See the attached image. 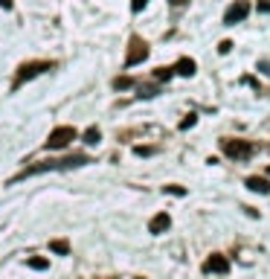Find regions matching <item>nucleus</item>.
Listing matches in <instances>:
<instances>
[{"label": "nucleus", "instance_id": "a878e982", "mask_svg": "<svg viewBox=\"0 0 270 279\" xmlns=\"http://www.w3.org/2000/svg\"><path fill=\"white\" fill-rule=\"evenodd\" d=\"M268 178H270V169H268Z\"/></svg>", "mask_w": 270, "mask_h": 279}, {"label": "nucleus", "instance_id": "0eeeda50", "mask_svg": "<svg viewBox=\"0 0 270 279\" xmlns=\"http://www.w3.org/2000/svg\"><path fill=\"white\" fill-rule=\"evenodd\" d=\"M227 271H230V262L221 253H212L210 259L204 262V274H227Z\"/></svg>", "mask_w": 270, "mask_h": 279}, {"label": "nucleus", "instance_id": "f8f14e48", "mask_svg": "<svg viewBox=\"0 0 270 279\" xmlns=\"http://www.w3.org/2000/svg\"><path fill=\"white\" fill-rule=\"evenodd\" d=\"M27 265H30L32 271H47V259H41V256H32V259H27Z\"/></svg>", "mask_w": 270, "mask_h": 279}, {"label": "nucleus", "instance_id": "4be33fe9", "mask_svg": "<svg viewBox=\"0 0 270 279\" xmlns=\"http://www.w3.org/2000/svg\"><path fill=\"white\" fill-rule=\"evenodd\" d=\"M259 70H262L265 76H270V62H262V64H259Z\"/></svg>", "mask_w": 270, "mask_h": 279}, {"label": "nucleus", "instance_id": "393cba45", "mask_svg": "<svg viewBox=\"0 0 270 279\" xmlns=\"http://www.w3.org/2000/svg\"><path fill=\"white\" fill-rule=\"evenodd\" d=\"M0 6H3V9H12V0H0Z\"/></svg>", "mask_w": 270, "mask_h": 279}, {"label": "nucleus", "instance_id": "aec40b11", "mask_svg": "<svg viewBox=\"0 0 270 279\" xmlns=\"http://www.w3.org/2000/svg\"><path fill=\"white\" fill-rule=\"evenodd\" d=\"M134 152H137L140 157H151V155H154V149H149V146H137Z\"/></svg>", "mask_w": 270, "mask_h": 279}, {"label": "nucleus", "instance_id": "20e7f679", "mask_svg": "<svg viewBox=\"0 0 270 279\" xmlns=\"http://www.w3.org/2000/svg\"><path fill=\"white\" fill-rule=\"evenodd\" d=\"M221 149H224V155L233 157V160H247L253 155V146L247 140H221Z\"/></svg>", "mask_w": 270, "mask_h": 279}, {"label": "nucleus", "instance_id": "b1692460", "mask_svg": "<svg viewBox=\"0 0 270 279\" xmlns=\"http://www.w3.org/2000/svg\"><path fill=\"white\" fill-rule=\"evenodd\" d=\"M169 3H172V6H186L189 0H169Z\"/></svg>", "mask_w": 270, "mask_h": 279}, {"label": "nucleus", "instance_id": "6ab92c4d", "mask_svg": "<svg viewBox=\"0 0 270 279\" xmlns=\"http://www.w3.org/2000/svg\"><path fill=\"white\" fill-rule=\"evenodd\" d=\"M230 50H233V41H221V44H218V53H221V56H227Z\"/></svg>", "mask_w": 270, "mask_h": 279}, {"label": "nucleus", "instance_id": "4468645a", "mask_svg": "<svg viewBox=\"0 0 270 279\" xmlns=\"http://www.w3.org/2000/svg\"><path fill=\"white\" fill-rule=\"evenodd\" d=\"M50 250H56V253L64 256V253H70V245H67V242H61V239H56V242H50Z\"/></svg>", "mask_w": 270, "mask_h": 279}, {"label": "nucleus", "instance_id": "412c9836", "mask_svg": "<svg viewBox=\"0 0 270 279\" xmlns=\"http://www.w3.org/2000/svg\"><path fill=\"white\" fill-rule=\"evenodd\" d=\"M166 192H169V195H186L183 186H166Z\"/></svg>", "mask_w": 270, "mask_h": 279}, {"label": "nucleus", "instance_id": "f03ea898", "mask_svg": "<svg viewBox=\"0 0 270 279\" xmlns=\"http://www.w3.org/2000/svg\"><path fill=\"white\" fill-rule=\"evenodd\" d=\"M76 137H79V131H76L73 125H59L56 131H50V137H47L44 146H47L50 152H61V149H67Z\"/></svg>", "mask_w": 270, "mask_h": 279}, {"label": "nucleus", "instance_id": "ddd939ff", "mask_svg": "<svg viewBox=\"0 0 270 279\" xmlns=\"http://www.w3.org/2000/svg\"><path fill=\"white\" fill-rule=\"evenodd\" d=\"M114 88H117V91H128V88H134V79L120 76V79H114Z\"/></svg>", "mask_w": 270, "mask_h": 279}, {"label": "nucleus", "instance_id": "f257e3e1", "mask_svg": "<svg viewBox=\"0 0 270 279\" xmlns=\"http://www.w3.org/2000/svg\"><path fill=\"white\" fill-rule=\"evenodd\" d=\"M90 163L88 155H70V157H61V160H44V163H35L30 169H24L15 181H24V178H32V175H41V172H61V169H76V166H85Z\"/></svg>", "mask_w": 270, "mask_h": 279}, {"label": "nucleus", "instance_id": "f3484780", "mask_svg": "<svg viewBox=\"0 0 270 279\" xmlns=\"http://www.w3.org/2000/svg\"><path fill=\"white\" fill-rule=\"evenodd\" d=\"M140 96H146V99H151V96H157V88H151V85H146V88H140Z\"/></svg>", "mask_w": 270, "mask_h": 279}, {"label": "nucleus", "instance_id": "9b49d317", "mask_svg": "<svg viewBox=\"0 0 270 279\" xmlns=\"http://www.w3.org/2000/svg\"><path fill=\"white\" fill-rule=\"evenodd\" d=\"M99 140H102V131H99V128H88V131H85V143H88V146H99Z\"/></svg>", "mask_w": 270, "mask_h": 279}, {"label": "nucleus", "instance_id": "a211bd4d", "mask_svg": "<svg viewBox=\"0 0 270 279\" xmlns=\"http://www.w3.org/2000/svg\"><path fill=\"white\" fill-rule=\"evenodd\" d=\"M195 123H198V117H195V114H189V117H186V120L180 123V128L186 131V128H192V125H195Z\"/></svg>", "mask_w": 270, "mask_h": 279}, {"label": "nucleus", "instance_id": "dca6fc26", "mask_svg": "<svg viewBox=\"0 0 270 279\" xmlns=\"http://www.w3.org/2000/svg\"><path fill=\"white\" fill-rule=\"evenodd\" d=\"M149 6V0H131V12H143Z\"/></svg>", "mask_w": 270, "mask_h": 279}, {"label": "nucleus", "instance_id": "7ed1b4c3", "mask_svg": "<svg viewBox=\"0 0 270 279\" xmlns=\"http://www.w3.org/2000/svg\"><path fill=\"white\" fill-rule=\"evenodd\" d=\"M146 59H149V44H146L143 38H137V35H134V38L128 41V56H125V64H128V67H134V64H143Z\"/></svg>", "mask_w": 270, "mask_h": 279}, {"label": "nucleus", "instance_id": "2eb2a0df", "mask_svg": "<svg viewBox=\"0 0 270 279\" xmlns=\"http://www.w3.org/2000/svg\"><path fill=\"white\" fill-rule=\"evenodd\" d=\"M154 76H157V79H160V82H169V79H172V76H175V70H172V67H160V70H157V73H154Z\"/></svg>", "mask_w": 270, "mask_h": 279}, {"label": "nucleus", "instance_id": "1a4fd4ad", "mask_svg": "<svg viewBox=\"0 0 270 279\" xmlns=\"http://www.w3.org/2000/svg\"><path fill=\"white\" fill-rule=\"evenodd\" d=\"M244 186H247V189H253V192H259V195H268V192H270V181H268V178H256V175H253V178H247Z\"/></svg>", "mask_w": 270, "mask_h": 279}, {"label": "nucleus", "instance_id": "9d476101", "mask_svg": "<svg viewBox=\"0 0 270 279\" xmlns=\"http://www.w3.org/2000/svg\"><path fill=\"white\" fill-rule=\"evenodd\" d=\"M172 70H175L178 76H186V79H189V76H195V70H198V67H195V62H192V59H180Z\"/></svg>", "mask_w": 270, "mask_h": 279}, {"label": "nucleus", "instance_id": "6e6552de", "mask_svg": "<svg viewBox=\"0 0 270 279\" xmlns=\"http://www.w3.org/2000/svg\"><path fill=\"white\" fill-rule=\"evenodd\" d=\"M172 227V218H169V213H157V216L151 218V224H149V230L154 233V236H160V233H166Z\"/></svg>", "mask_w": 270, "mask_h": 279}, {"label": "nucleus", "instance_id": "5701e85b", "mask_svg": "<svg viewBox=\"0 0 270 279\" xmlns=\"http://www.w3.org/2000/svg\"><path fill=\"white\" fill-rule=\"evenodd\" d=\"M259 9H262V12H270V0H262V3H259Z\"/></svg>", "mask_w": 270, "mask_h": 279}, {"label": "nucleus", "instance_id": "423d86ee", "mask_svg": "<svg viewBox=\"0 0 270 279\" xmlns=\"http://www.w3.org/2000/svg\"><path fill=\"white\" fill-rule=\"evenodd\" d=\"M247 15H250V3H247V0H236V3L224 12V24H227V27H236Z\"/></svg>", "mask_w": 270, "mask_h": 279}, {"label": "nucleus", "instance_id": "39448f33", "mask_svg": "<svg viewBox=\"0 0 270 279\" xmlns=\"http://www.w3.org/2000/svg\"><path fill=\"white\" fill-rule=\"evenodd\" d=\"M47 70H53V62H30V64H21L15 85H24V82H30V79H35V76L47 73Z\"/></svg>", "mask_w": 270, "mask_h": 279}]
</instances>
